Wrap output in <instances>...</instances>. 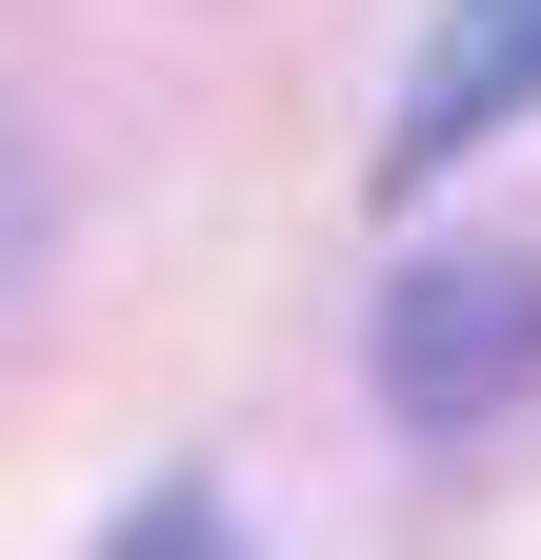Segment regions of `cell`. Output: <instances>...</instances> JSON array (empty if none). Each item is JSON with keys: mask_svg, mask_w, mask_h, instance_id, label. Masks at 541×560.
<instances>
[{"mask_svg": "<svg viewBox=\"0 0 541 560\" xmlns=\"http://www.w3.org/2000/svg\"><path fill=\"white\" fill-rule=\"evenodd\" d=\"M541 381V260H422L381 301V400L422 420V441H461V420H502Z\"/></svg>", "mask_w": 541, "mask_h": 560, "instance_id": "1", "label": "cell"}, {"mask_svg": "<svg viewBox=\"0 0 541 560\" xmlns=\"http://www.w3.org/2000/svg\"><path fill=\"white\" fill-rule=\"evenodd\" d=\"M502 120H541V0H441L422 81L381 101V200H401V180H441V161H482Z\"/></svg>", "mask_w": 541, "mask_h": 560, "instance_id": "2", "label": "cell"}, {"mask_svg": "<svg viewBox=\"0 0 541 560\" xmlns=\"http://www.w3.org/2000/svg\"><path fill=\"white\" fill-rule=\"evenodd\" d=\"M120 560H221V501H200V480H161V501L120 521Z\"/></svg>", "mask_w": 541, "mask_h": 560, "instance_id": "3", "label": "cell"}]
</instances>
